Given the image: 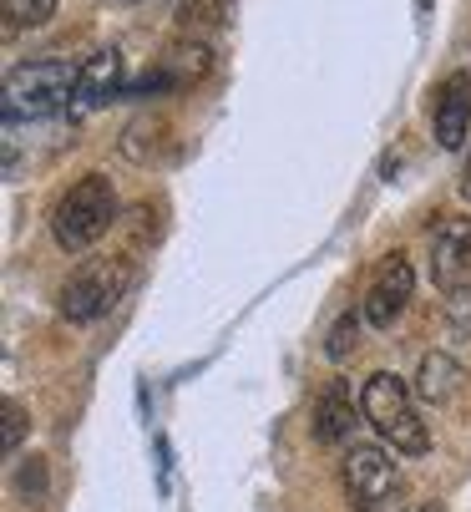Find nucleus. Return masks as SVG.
Masks as SVG:
<instances>
[{
	"label": "nucleus",
	"instance_id": "1",
	"mask_svg": "<svg viewBox=\"0 0 471 512\" xmlns=\"http://www.w3.org/2000/svg\"><path fill=\"white\" fill-rule=\"evenodd\" d=\"M360 416L375 426V436L385 447H396L401 457H421L431 447L426 436V421L416 411V386H406L401 376L390 371H375L360 391Z\"/></svg>",
	"mask_w": 471,
	"mask_h": 512
},
{
	"label": "nucleus",
	"instance_id": "2",
	"mask_svg": "<svg viewBox=\"0 0 471 512\" xmlns=\"http://www.w3.org/2000/svg\"><path fill=\"white\" fill-rule=\"evenodd\" d=\"M112 224H117V188L107 173L76 178L51 208V234L66 254H87Z\"/></svg>",
	"mask_w": 471,
	"mask_h": 512
},
{
	"label": "nucleus",
	"instance_id": "3",
	"mask_svg": "<svg viewBox=\"0 0 471 512\" xmlns=\"http://www.w3.org/2000/svg\"><path fill=\"white\" fill-rule=\"evenodd\" d=\"M76 97V66L61 56H41V61H21L6 77V127L16 122H46L71 112Z\"/></svg>",
	"mask_w": 471,
	"mask_h": 512
},
{
	"label": "nucleus",
	"instance_id": "4",
	"mask_svg": "<svg viewBox=\"0 0 471 512\" xmlns=\"http://www.w3.org/2000/svg\"><path fill=\"white\" fill-rule=\"evenodd\" d=\"M340 482H345V497L355 502V512H406V477L390 462L385 447L350 442L340 457Z\"/></svg>",
	"mask_w": 471,
	"mask_h": 512
},
{
	"label": "nucleus",
	"instance_id": "5",
	"mask_svg": "<svg viewBox=\"0 0 471 512\" xmlns=\"http://www.w3.org/2000/svg\"><path fill=\"white\" fill-rule=\"evenodd\" d=\"M127 284H132V269L122 259H87L82 269H71L56 305H61V315L71 325H92L127 295Z\"/></svg>",
	"mask_w": 471,
	"mask_h": 512
},
{
	"label": "nucleus",
	"instance_id": "6",
	"mask_svg": "<svg viewBox=\"0 0 471 512\" xmlns=\"http://www.w3.org/2000/svg\"><path fill=\"white\" fill-rule=\"evenodd\" d=\"M411 295H416V269L406 254H385L380 269L370 274V289L360 300V315L370 330H390L406 310H411Z\"/></svg>",
	"mask_w": 471,
	"mask_h": 512
},
{
	"label": "nucleus",
	"instance_id": "7",
	"mask_svg": "<svg viewBox=\"0 0 471 512\" xmlns=\"http://www.w3.org/2000/svg\"><path fill=\"white\" fill-rule=\"evenodd\" d=\"M431 279L446 289H461L471 284V218L451 213L431 229Z\"/></svg>",
	"mask_w": 471,
	"mask_h": 512
},
{
	"label": "nucleus",
	"instance_id": "8",
	"mask_svg": "<svg viewBox=\"0 0 471 512\" xmlns=\"http://www.w3.org/2000/svg\"><path fill=\"white\" fill-rule=\"evenodd\" d=\"M208 61H213L208 41H183V46H173L168 56H157V71L137 77V82L127 87V97H163V92L193 87L203 71H208Z\"/></svg>",
	"mask_w": 471,
	"mask_h": 512
},
{
	"label": "nucleus",
	"instance_id": "9",
	"mask_svg": "<svg viewBox=\"0 0 471 512\" xmlns=\"http://www.w3.org/2000/svg\"><path fill=\"white\" fill-rule=\"evenodd\" d=\"M431 132L446 153H456L471 137V71H451L431 97Z\"/></svg>",
	"mask_w": 471,
	"mask_h": 512
},
{
	"label": "nucleus",
	"instance_id": "10",
	"mask_svg": "<svg viewBox=\"0 0 471 512\" xmlns=\"http://www.w3.org/2000/svg\"><path fill=\"white\" fill-rule=\"evenodd\" d=\"M117 92H122V51H117V46H102V51H92L87 61H76V97H71V117L107 107Z\"/></svg>",
	"mask_w": 471,
	"mask_h": 512
},
{
	"label": "nucleus",
	"instance_id": "11",
	"mask_svg": "<svg viewBox=\"0 0 471 512\" xmlns=\"http://www.w3.org/2000/svg\"><path fill=\"white\" fill-rule=\"evenodd\" d=\"M314 442H325V447H350L355 442V401L345 396V386H330L320 401H314Z\"/></svg>",
	"mask_w": 471,
	"mask_h": 512
},
{
	"label": "nucleus",
	"instance_id": "12",
	"mask_svg": "<svg viewBox=\"0 0 471 512\" xmlns=\"http://www.w3.org/2000/svg\"><path fill=\"white\" fill-rule=\"evenodd\" d=\"M456 381H461V365H456L451 355H426L421 371H416V396L441 406V401L456 396Z\"/></svg>",
	"mask_w": 471,
	"mask_h": 512
},
{
	"label": "nucleus",
	"instance_id": "13",
	"mask_svg": "<svg viewBox=\"0 0 471 512\" xmlns=\"http://www.w3.org/2000/svg\"><path fill=\"white\" fill-rule=\"evenodd\" d=\"M228 16H233V0H178V26H183L188 36L218 31Z\"/></svg>",
	"mask_w": 471,
	"mask_h": 512
},
{
	"label": "nucleus",
	"instance_id": "14",
	"mask_svg": "<svg viewBox=\"0 0 471 512\" xmlns=\"http://www.w3.org/2000/svg\"><path fill=\"white\" fill-rule=\"evenodd\" d=\"M360 325H365V315H355V310H345L335 325H330V340H325V355L330 360H345L355 345H360Z\"/></svg>",
	"mask_w": 471,
	"mask_h": 512
},
{
	"label": "nucleus",
	"instance_id": "15",
	"mask_svg": "<svg viewBox=\"0 0 471 512\" xmlns=\"http://www.w3.org/2000/svg\"><path fill=\"white\" fill-rule=\"evenodd\" d=\"M6 16H11V26H46L51 16H56V0H6Z\"/></svg>",
	"mask_w": 471,
	"mask_h": 512
},
{
	"label": "nucleus",
	"instance_id": "16",
	"mask_svg": "<svg viewBox=\"0 0 471 512\" xmlns=\"http://www.w3.org/2000/svg\"><path fill=\"white\" fill-rule=\"evenodd\" d=\"M446 320H451L456 335H471V284H461V289L446 295Z\"/></svg>",
	"mask_w": 471,
	"mask_h": 512
},
{
	"label": "nucleus",
	"instance_id": "17",
	"mask_svg": "<svg viewBox=\"0 0 471 512\" xmlns=\"http://www.w3.org/2000/svg\"><path fill=\"white\" fill-rule=\"evenodd\" d=\"M0 416H6V457H16L21 452V442H26V406L21 401H6V411H0Z\"/></svg>",
	"mask_w": 471,
	"mask_h": 512
},
{
	"label": "nucleus",
	"instance_id": "18",
	"mask_svg": "<svg viewBox=\"0 0 471 512\" xmlns=\"http://www.w3.org/2000/svg\"><path fill=\"white\" fill-rule=\"evenodd\" d=\"M21 492H26V497H41V492H46V472H41L36 457H31V467L21 472Z\"/></svg>",
	"mask_w": 471,
	"mask_h": 512
},
{
	"label": "nucleus",
	"instance_id": "19",
	"mask_svg": "<svg viewBox=\"0 0 471 512\" xmlns=\"http://www.w3.org/2000/svg\"><path fill=\"white\" fill-rule=\"evenodd\" d=\"M456 188H461V198L471 203V148H466V158H461V183H456Z\"/></svg>",
	"mask_w": 471,
	"mask_h": 512
},
{
	"label": "nucleus",
	"instance_id": "20",
	"mask_svg": "<svg viewBox=\"0 0 471 512\" xmlns=\"http://www.w3.org/2000/svg\"><path fill=\"white\" fill-rule=\"evenodd\" d=\"M416 512H446V507H441V502H421Z\"/></svg>",
	"mask_w": 471,
	"mask_h": 512
}]
</instances>
